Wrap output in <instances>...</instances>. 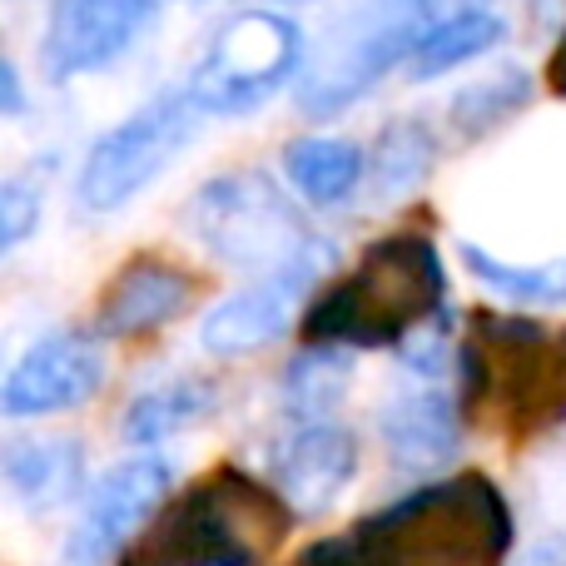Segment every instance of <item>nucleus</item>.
Here are the masks:
<instances>
[{
  "label": "nucleus",
  "instance_id": "4be33fe9",
  "mask_svg": "<svg viewBox=\"0 0 566 566\" xmlns=\"http://www.w3.org/2000/svg\"><path fill=\"white\" fill-rule=\"evenodd\" d=\"M40 205H45V175H40V165L6 179V189H0V249L6 254H15L40 229Z\"/></svg>",
  "mask_w": 566,
  "mask_h": 566
},
{
  "label": "nucleus",
  "instance_id": "a211bd4d",
  "mask_svg": "<svg viewBox=\"0 0 566 566\" xmlns=\"http://www.w3.org/2000/svg\"><path fill=\"white\" fill-rule=\"evenodd\" d=\"M532 99V75L522 65H497L462 85L448 105V125L458 139H488L497 135L507 119H517Z\"/></svg>",
  "mask_w": 566,
  "mask_h": 566
},
{
  "label": "nucleus",
  "instance_id": "2eb2a0df",
  "mask_svg": "<svg viewBox=\"0 0 566 566\" xmlns=\"http://www.w3.org/2000/svg\"><path fill=\"white\" fill-rule=\"evenodd\" d=\"M283 175L289 185L308 199L313 209H338L353 199V189L368 179V155L353 139H333V135H313V139H293L283 149Z\"/></svg>",
  "mask_w": 566,
  "mask_h": 566
},
{
  "label": "nucleus",
  "instance_id": "f3484780",
  "mask_svg": "<svg viewBox=\"0 0 566 566\" xmlns=\"http://www.w3.org/2000/svg\"><path fill=\"white\" fill-rule=\"evenodd\" d=\"M348 378H353V353L348 348H308L283 368L279 398L283 412L293 422H333V412L348 398Z\"/></svg>",
  "mask_w": 566,
  "mask_h": 566
},
{
  "label": "nucleus",
  "instance_id": "ddd939ff",
  "mask_svg": "<svg viewBox=\"0 0 566 566\" xmlns=\"http://www.w3.org/2000/svg\"><path fill=\"white\" fill-rule=\"evenodd\" d=\"M462 422H468V408H462L458 388H448V382L402 388L378 412L382 442H388L392 462H402L408 472L448 468L462 448Z\"/></svg>",
  "mask_w": 566,
  "mask_h": 566
},
{
  "label": "nucleus",
  "instance_id": "9d476101",
  "mask_svg": "<svg viewBox=\"0 0 566 566\" xmlns=\"http://www.w3.org/2000/svg\"><path fill=\"white\" fill-rule=\"evenodd\" d=\"M99 382H105L99 343L80 328H55L15 358L0 388V408L6 418H55V412L90 402Z\"/></svg>",
  "mask_w": 566,
  "mask_h": 566
},
{
  "label": "nucleus",
  "instance_id": "7ed1b4c3",
  "mask_svg": "<svg viewBox=\"0 0 566 566\" xmlns=\"http://www.w3.org/2000/svg\"><path fill=\"white\" fill-rule=\"evenodd\" d=\"M293 512L239 468H214L169 497L145 532L119 552V566H264L289 537Z\"/></svg>",
  "mask_w": 566,
  "mask_h": 566
},
{
  "label": "nucleus",
  "instance_id": "f257e3e1",
  "mask_svg": "<svg viewBox=\"0 0 566 566\" xmlns=\"http://www.w3.org/2000/svg\"><path fill=\"white\" fill-rule=\"evenodd\" d=\"M507 552V497L482 472H458L388 502L348 537L308 547L293 566H502Z\"/></svg>",
  "mask_w": 566,
  "mask_h": 566
},
{
  "label": "nucleus",
  "instance_id": "5701e85b",
  "mask_svg": "<svg viewBox=\"0 0 566 566\" xmlns=\"http://www.w3.org/2000/svg\"><path fill=\"white\" fill-rule=\"evenodd\" d=\"M527 418L566 422V333H557V343H552V368H547V378H542V392L527 408Z\"/></svg>",
  "mask_w": 566,
  "mask_h": 566
},
{
  "label": "nucleus",
  "instance_id": "39448f33",
  "mask_svg": "<svg viewBox=\"0 0 566 566\" xmlns=\"http://www.w3.org/2000/svg\"><path fill=\"white\" fill-rule=\"evenodd\" d=\"M199 119V99L185 90H165L149 105H139L129 119L109 125L105 135L90 145L85 165L75 179V205L85 214H115V209L135 205L195 139Z\"/></svg>",
  "mask_w": 566,
  "mask_h": 566
},
{
  "label": "nucleus",
  "instance_id": "412c9836",
  "mask_svg": "<svg viewBox=\"0 0 566 566\" xmlns=\"http://www.w3.org/2000/svg\"><path fill=\"white\" fill-rule=\"evenodd\" d=\"M502 35H507V25H502V15H492V10H482V15H462V20H452V25H442L438 35L418 50V60L408 65V75L412 80H438V75H448V70L468 65V60L497 50Z\"/></svg>",
  "mask_w": 566,
  "mask_h": 566
},
{
  "label": "nucleus",
  "instance_id": "6ab92c4d",
  "mask_svg": "<svg viewBox=\"0 0 566 566\" xmlns=\"http://www.w3.org/2000/svg\"><path fill=\"white\" fill-rule=\"evenodd\" d=\"M432 165H438V139H432V129L422 119L408 115L382 125L378 145L368 155V179L382 199H398L408 189H418L432 175Z\"/></svg>",
  "mask_w": 566,
  "mask_h": 566
},
{
  "label": "nucleus",
  "instance_id": "1a4fd4ad",
  "mask_svg": "<svg viewBox=\"0 0 566 566\" xmlns=\"http://www.w3.org/2000/svg\"><path fill=\"white\" fill-rule=\"evenodd\" d=\"M333 264V244L318 239L298 264L279 269L269 279H254L249 289L229 293L219 308L205 313L199 323V343H205L214 358H244V353H259L289 328L293 308L308 298V289L323 279V269Z\"/></svg>",
  "mask_w": 566,
  "mask_h": 566
},
{
  "label": "nucleus",
  "instance_id": "9b49d317",
  "mask_svg": "<svg viewBox=\"0 0 566 566\" xmlns=\"http://www.w3.org/2000/svg\"><path fill=\"white\" fill-rule=\"evenodd\" d=\"M358 478V438L343 422H293L269 458V482L293 517H323Z\"/></svg>",
  "mask_w": 566,
  "mask_h": 566
},
{
  "label": "nucleus",
  "instance_id": "a878e982",
  "mask_svg": "<svg viewBox=\"0 0 566 566\" xmlns=\"http://www.w3.org/2000/svg\"><path fill=\"white\" fill-rule=\"evenodd\" d=\"M547 90L557 99H566V30H562V40L552 45V55H547Z\"/></svg>",
  "mask_w": 566,
  "mask_h": 566
},
{
  "label": "nucleus",
  "instance_id": "4468645a",
  "mask_svg": "<svg viewBox=\"0 0 566 566\" xmlns=\"http://www.w3.org/2000/svg\"><path fill=\"white\" fill-rule=\"evenodd\" d=\"M6 488L25 512H60L85 492V442L70 432L6 442Z\"/></svg>",
  "mask_w": 566,
  "mask_h": 566
},
{
  "label": "nucleus",
  "instance_id": "b1692460",
  "mask_svg": "<svg viewBox=\"0 0 566 566\" xmlns=\"http://www.w3.org/2000/svg\"><path fill=\"white\" fill-rule=\"evenodd\" d=\"M0 90H6V115H25V90H20V65L15 60H6L0 65Z\"/></svg>",
  "mask_w": 566,
  "mask_h": 566
},
{
  "label": "nucleus",
  "instance_id": "bb28decb",
  "mask_svg": "<svg viewBox=\"0 0 566 566\" xmlns=\"http://www.w3.org/2000/svg\"><path fill=\"white\" fill-rule=\"evenodd\" d=\"M165 6H169V0H165ZM179 6H205V0H179Z\"/></svg>",
  "mask_w": 566,
  "mask_h": 566
},
{
  "label": "nucleus",
  "instance_id": "f8f14e48",
  "mask_svg": "<svg viewBox=\"0 0 566 566\" xmlns=\"http://www.w3.org/2000/svg\"><path fill=\"white\" fill-rule=\"evenodd\" d=\"M199 279L159 254H135L115 269V279L99 289L95 303V333L99 338H145V333L175 323L195 303Z\"/></svg>",
  "mask_w": 566,
  "mask_h": 566
},
{
  "label": "nucleus",
  "instance_id": "aec40b11",
  "mask_svg": "<svg viewBox=\"0 0 566 566\" xmlns=\"http://www.w3.org/2000/svg\"><path fill=\"white\" fill-rule=\"evenodd\" d=\"M462 264L472 269V279L488 283L492 293L512 303H566V259L552 264H507L482 244H462Z\"/></svg>",
  "mask_w": 566,
  "mask_h": 566
},
{
  "label": "nucleus",
  "instance_id": "6e6552de",
  "mask_svg": "<svg viewBox=\"0 0 566 566\" xmlns=\"http://www.w3.org/2000/svg\"><path fill=\"white\" fill-rule=\"evenodd\" d=\"M165 10V0H55L40 35V65L55 85L115 65L145 25Z\"/></svg>",
  "mask_w": 566,
  "mask_h": 566
},
{
  "label": "nucleus",
  "instance_id": "f03ea898",
  "mask_svg": "<svg viewBox=\"0 0 566 566\" xmlns=\"http://www.w3.org/2000/svg\"><path fill=\"white\" fill-rule=\"evenodd\" d=\"M428 328H448V274L428 234H388L363 249L343 279H333L303 308L308 348H392Z\"/></svg>",
  "mask_w": 566,
  "mask_h": 566
},
{
  "label": "nucleus",
  "instance_id": "423d86ee",
  "mask_svg": "<svg viewBox=\"0 0 566 566\" xmlns=\"http://www.w3.org/2000/svg\"><path fill=\"white\" fill-rule=\"evenodd\" d=\"M303 30L283 10H239L214 30L205 60L189 75V95L214 119H239L264 109L298 75Z\"/></svg>",
  "mask_w": 566,
  "mask_h": 566
},
{
  "label": "nucleus",
  "instance_id": "0eeeda50",
  "mask_svg": "<svg viewBox=\"0 0 566 566\" xmlns=\"http://www.w3.org/2000/svg\"><path fill=\"white\" fill-rule=\"evenodd\" d=\"M175 468L165 458H129L109 468L80 502V517L65 537V566H99L119 557L169 502Z\"/></svg>",
  "mask_w": 566,
  "mask_h": 566
},
{
  "label": "nucleus",
  "instance_id": "dca6fc26",
  "mask_svg": "<svg viewBox=\"0 0 566 566\" xmlns=\"http://www.w3.org/2000/svg\"><path fill=\"white\" fill-rule=\"evenodd\" d=\"M214 408H219V388L209 378L159 382V388L139 392V398L125 408V418H119V438H125L129 448H159V442L189 432L195 422L214 418Z\"/></svg>",
  "mask_w": 566,
  "mask_h": 566
},
{
  "label": "nucleus",
  "instance_id": "20e7f679",
  "mask_svg": "<svg viewBox=\"0 0 566 566\" xmlns=\"http://www.w3.org/2000/svg\"><path fill=\"white\" fill-rule=\"evenodd\" d=\"M179 224L219 264L249 269L259 279L298 264L318 244V234L303 229V214L293 209V199L264 169H229V175L205 179L189 195V205L179 209Z\"/></svg>",
  "mask_w": 566,
  "mask_h": 566
},
{
  "label": "nucleus",
  "instance_id": "393cba45",
  "mask_svg": "<svg viewBox=\"0 0 566 566\" xmlns=\"http://www.w3.org/2000/svg\"><path fill=\"white\" fill-rule=\"evenodd\" d=\"M517 566H566V542H537L522 552Z\"/></svg>",
  "mask_w": 566,
  "mask_h": 566
}]
</instances>
